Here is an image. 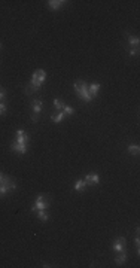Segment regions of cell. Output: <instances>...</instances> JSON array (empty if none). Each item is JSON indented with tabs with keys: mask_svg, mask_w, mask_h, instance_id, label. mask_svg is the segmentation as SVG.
<instances>
[{
	"mask_svg": "<svg viewBox=\"0 0 140 268\" xmlns=\"http://www.w3.org/2000/svg\"><path fill=\"white\" fill-rule=\"evenodd\" d=\"M17 188V183L14 182V179H11L9 176H5L2 177V182H0V198L6 195V192L9 191H14Z\"/></svg>",
	"mask_w": 140,
	"mask_h": 268,
	"instance_id": "obj_1",
	"label": "cell"
},
{
	"mask_svg": "<svg viewBox=\"0 0 140 268\" xmlns=\"http://www.w3.org/2000/svg\"><path fill=\"white\" fill-rule=\"evenodd\" d=\"M45 79H46V71L43 70V69H37L35 70L33 73V78H32V82H30V85L35 88V91L42 87V84L45 82Z\"/></svg>",
	"mask_w": 140,
	"mask_h": 268,
	"instance_id": "obj_2",
	"label": "cell"
},
{
	"mask_svg": "<svg viewBox=\"0 0 140 268\" xmlns=\"http://www.w3.org/2000/svg\"><path fill=\"white\" fill-rule=\"evenodd\" d=\"M49 207V200L46 198L45 195H39L36 198L35 204H33V207H32V210L36 212V210H46Z\"/></svg>",
	"mask_w": 140,
	"mask_h": 268,
	"instance_id": "obj_3",
	"label": "cell"
},
{
	"mask_svg": "<svg viewBox=\"0 0 140 268\" xmlns=\"http://www.w3.org/2000/svg\"><path fill=\"white\" fill-rule=\"evenodd\" d=\"M125 246H127V241H125V238L124 237H119V238H116L115 241H113V250L115 252H125Z\"/></svg>",
	"mask_w": 140,
	"mask_h": 268,
	"instance_id": "obj_4",
	"label": "cell"
},
{
	"mask_svg": "<svg viewBox=\"0 0 140 268\" xmlns=\"http://www.w3.org/2000/svg\"><path fill=\"white\" fill-rule=\"evenodd\" d=\"M15 142L27 144V143H28V136H27V133L22 131V130H18L17 134H15Z\"/></svg>",
	"mask_w": 140,
	"mask_h": 268,
	"instance_id": "obj_5",
	"label": "cell"
},
{
	"mask_svg": "<svg viewBox=\"0 0 140 268\" xmlns=\"http://www.w3.org/2000/svg\"><path fill=\"white\" fill-rule=\"evenodd\" d=\"M11 147H12V151H15L18 154H25L27 152V144H22V143H18V142H12L11 144Z\"/></svg>",
	"mask_w": 140,
	"mask_h": 268,
	"instance_id": "obj_6",
	"label": "cell"
},
{
	"mask_svg": "<svg viewBox=\"0 0 140 268\" xmlns=\"http://www.w3.org/2000/svg\"><path fill=\"white\" fill-rule=\"evenodd\" d=\"M98 182H100V177H98V174H95V173H89V174H87V177H85L87 186H89V185H97Z\"/></svg>",
	"mask_w": 140,
	"mask_h": 268,
	"instance_id": "obj_7",
	"label": "cell"
},
{
	"mask_svg": "<svg viewBox=\"0 0 140 268\" xmlns=\"http://www.w3.org/2000/svg\"><path fill=\"white\" fill-rule=\"evenodd\" d=\"M64 3H66L64 0H49V2H48V8L52 9V11H57V9H60Z\"/></svg>",
	"mask_w": 140,
	"mask_h": 268,
	"instance_id": "obj_8",
	"label": "cell"
},
{
	"mask_svg": "<svg viewBox=\"0 0 140 268\" xmlns=\"http://www.w3.org/2000/svg\"><path fill=\"white\" fill-rule=\"evenodd\" d=\"M78 95H79V97H81L82 100H85L87 103H88V101H91V100H92V97H91V95H89V92H88V87H85V88H82V89H81V92H79Z\"/></svg>",
	"mask_w": 140,
	"mask_h": 268,
	"instance_id": "obj_9",
	"label": "cell"
},
{
	"mask_svg": "<svg viewBox=\"0 0 140 268\" xmlns=\"http://www.w3.org/2000/svg\"><path fill=\"white\" fill-rule=\"evenodd\" d=\"M98 91H100V84H91V85L88 87V92H89V95H91V97L97 95V94H98Z\"/></svg>",
	"mask_w": 140,
	"mask_h": 268,
	"instance_id": "obj_10",
	"label": "cell"
},
{
	"mask_svg": "<svg viewBox=\"0 0 140 268\" xmlns=\"http://www.w3.org/2000/svg\"><path fill=\"white\" fill-rule=\"evenodd\" d=\"M32 109H33V113H40L42 112V101L40 100H33V103H32Z\"/></svg>",
	"mask_w": 140,
	"mask_h": 268,
	"instance_id": "obj_11",
	"label": "cell"
},
{
	"mask_svg": "<svg viewBox=\"0 0 140 268\" xmlns=\"http://www.w3.org/2000/svg\"><path fill=\"white\" fill-rule=\"evenodd\" d=\"M125 261H127V253H125V252H118V256L115 258V262H116L118 265H122Z\"/></svg>",
	"mask_w": 140,
	"mask_h": 268,
	"instance_id": "obj_12",
	"label": "cell"
},
{
	"mask_svg": "<svg viewBox=\"0 0 140 268\" xmlns=\"http://www.w3.org/2000/svg\"><path fill=\"white\" fill-rule=\"evenodd\" d=\"M87 188V183H85V180H82V179H78L76 182H75V191H84Z\"/></svg>",
	"mask_w": 140,
	"mask_h": 268,
	"instance_id": "obj_13",
	"label": "cell"
},
{
	"mask_svg": "<svg viewBox=\"0 0 140 268\" xmlns=\"http://www.w3.org/2000/svg\"><path fill=\"white\" fill-rule=\"evenodd\" d=\"M66 118V115L63 113V112H58V113H55V115H52V122L54 124H60V122H63V119Z\"/></svg>",
	"mask_w": 140,
	"mask_h": 268,
	"instance_id": "obj_14",
	"label": "cell"
},
{
	"mask_svg": "<svg viewBox=\"0 0 140 268\" xmlns=\"http://www.w3.org/2000/svg\"><path fill=\"white\" fill-rule=\"evenodd\" d=\"M37 217H39V220L46 222V220L49 219V214H48L46 210H37Z\"/></svg>",
	"mask_w": 140,
	"mask_h": 268,
	"instance_id": "obj_15",
	"label": "cell"
},
{
	"mask_svg": "<svg viewBox=\"0 0 140 268\" xmlns=\"http://www.w3.org/2000/svg\"><path fill=\"white\" fill-rule=\"evenodd\" d=\"M73 87H75V91H76V94H79V92H81V89L85 88V87H88V85L85 84V82H84V81H76Z\"/></svg>",
	"mask_w": 140,
	"mask_h": 268,
	"instance_id": "obj_16",
	"label": "cell"
},
{
	"mask_svg": "<svg viewBox=\"0 0 140 268\" xmlns=\"http://www.w3.org/2000/svg\"><path fill=\"white\" fill-rule=\"evenodd\" d=\"M128 152H130L131 155H139V152H140L139 144H130V146H128Z\"/></svg>",
	"mask_w": 140,
	"mask_h": 268,
	"instance_id": "obj_17",
	"label": "cell"
},
{
	"mask_svg": "<svg viewBox=\"0 0 140 268\" xmlns=\"http://www.w3.org/2000/svg\"><path fill=\"white\" fill-rule=\"evenodd\" d=\"M54 106H55V109H57L58 112H61V110L64 109V106H66V104H64L61 100H58V98H54Z\"/></svg>",
	"mask_w": 140,
	"mask_h": 268,
	"instance_id": "obj_18",
	"label": "cell"
},
{
	"mask_svg": "<svg viewBox=\"0 0 140 268\" xmlns=\"http://www.w3.org/2000/svg\"><path fill=\"white\" fill-rule=\"evenodd\" d=\"M139 37H137V36H130V37H128V43H130V45H134V46H137V45H139Z\"/></svg>",
	"mask_w": 140,
	"mask_h": 268,
	"instance_id": "obj_19",
	"label": "cell"
},
{
	"mask_svg": "<svg viewBox=\"0 0 140 268\" xmlns=\"http://www.w3.org/2000/svg\"><path fill=\"white\" fill-rule=\"evenodd\" d=\"M61 112H63V113H64V115H66V116H67V115H73V113H75V109H73V107H70V106H67V104H66V106H64V109H63V110H61Z\"/></svg>",
	"mask_w": 140,
	"mask_h": 268,
	"instance_id": "obj_20",
	"label": "cell"
},
{
	"mask_svg": "<svg viewBox=\"0 0 140 268\" xmlns=\"http://www.w3.org/2000/svg\"><path fill=\"white\" fill-rule=\"evenodd\" d=\"M6 109H8L6 104H5L3 101H0V115H5V113H6Z\"/></svg>",
	"mask_w": 140,
	"mask_h": 268,
	"instance_id": "obj_21",
	"label": "cell"
},
{
	"mask_svg": "<svg viewBox=\"0 0 140 268\" xmlns=\"http://www.w3.org/2000/svg\"><path fill=\"white\" fill-rule=\"evenodd\" d=\"M5 97H6V91L0 87V101H3V100H5Z\"/></svg>",
	"mask_w": 140,
	"mask_h": 268,
	"instance_id": "obj_22",
	"label": "cell"
},
{
	"mask_svg": "<svg viewBox=\"0 0 140 268\" xmlns=\"http://www.w3.org/2000/svg\"><path fill=\"white\" fill-rule=\"evenodd\" d=\"M137 54H139V49H137V48H136V49H130V51H128V55H130V57H134V55H137Z\"/></svg>",
	"mask_w": 140,
	"mask_h": 268,
	"instance_id": "obj_23",
	"label": "cell"
},
{
	"mask_svg": "<svg viewBox=\"0 0 140 268\" xmlns=\"http://www.w3.org/2000/svg\"><path fill=\"white\" fill-rule=\"evenodd\" d=\"M32 119H33V122H37V121H39V115H37V113H33Z\"/></svg>",
	"mask_w": 140,
	"mask_h": 268,
	"instance_id": "obj_24",
	"label": "cell"
},
{
	"mask_svg": "<svg viewBox=\"0 0 140 268\" xmlns=\"http://www.w3.org/2000/svg\"><path fill=\"white\" fill-rule=\"evenodd\" d=\"M2 177H3V174H0V182H2Z\"/></svg>",
	"mask_w": 140,
	"mask_h": 268,
	"instance_id": "obj_25",
	"label": "cell"
},
{
	"mask_svg": "<svg viewBox=\"0 0 140 268\" xmlns=\"http://www.w3.org/2000/svg\"><path fill=\"white\" fill-rule=\"evenodd\" d=\"M0 48H2V43H0Z\"/></svg>",
	"mask_w": 140,
	"mask_h": 268,
	"instance_id": "obj_26",
	"label": "cell"
}]
</instances>
